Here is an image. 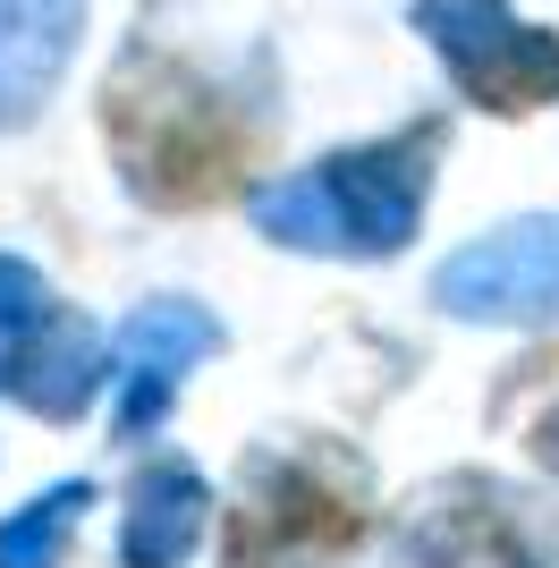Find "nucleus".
Masks as SVG:
<instances>
[{"label": "nucleus", "mask_w": 559, "mask_h": 568, "mask_svg": "<svg viewBox=\"0 0 559 568\" xmlns=\"http://www.w3.org/2000/svg\"><path fill=\"white\" fill-rule=\"evenodd\" d=\"M416 34L475 111L526 119L559 102V34L517 18L509 0H416Z\"/></svg>", "instance_id": "obj_4"}, {"label": "nucleus", "mask_w": 559, "mask_h": 568, "mask_svg": "<svg viewBox=\"0 0 559 568\" xmlns=\"http://www.w3.org/2000/svg\"><path fill=\"white\" fill-rule=\"evenodd\" d=\"M433 297H441L449 314H484V323L559 314V221H517V230L449 255Z\"/></svg>", "instance_id": "obj_5"}, {"label": "nucleus", "mask_w": 559, "mask_h": 568, "mask_svg": "<svg viewBox=\"0 0 559 568\" xmlns=\"http://www.w3.org/2000/svg\"><path fill=\"white\" fill-rule=\"evenodd\" d=\"M407 551L433 560V568H542L535 544H526V518H517L491 484H475V475L441 484V493L407 518Z\"/></svg>", "instance_id": "obj_7"}, {"label": "nucleus", "mask_w": 559, "mask_h": 568, "mask_svg": "<svg viewBox=\"0 0 559 568\" xmlns=\"http://www.w3.org/2000/svg\"><path fill=\"white\" fill-rule=\"evenodd\" d=\"M102 136L128 195L162 213L230 204L272 144V69L179 34H136L102 77Z\"/></svg>", "instance_id": "obj_1"}, {"label": "nucleus", "mask_w": 559, "mask_h": 568, "mask_svg": "<svg viewBox=\"0 0 559 568\" xmlns=\"http://www.w3.org/2000/svg\"><path fill=\"white\" fill-rule=\"evenodd\" d=\"M535 450H542V467H559V407H551V416L535 425Z\"/></svg>", "instance_id": "obj_13"}, {"label": "nucleus", "mask_w": 559, "mask_h": 568, "mask_svg": "<svg viewBox=\"0 0 559 568\" xmlns=\"http://www.w3.org/2000/svg\"><path fill=\"white\" fill-rule=\"evenodd\" d=\"M51 314H60V297L43 288V272L26 255H0V390L18 382L26 348H34V332H43Z\"/></svg>", "instance_id": "obj_12"}, {"label": "nucleus", "mask_w": 559, "mask_h": 568, "mask_svg": "<svg viewBox=\"0 0 559 568\" xmlns=\"http://www.w3.org/2000/svg\"><path fill=\"white\" fill-rule=\"evenodd\" d=\"M93 382H102V339L60 306L43 332H34V348H26V365H18L9 390H18L34 416H77V407L93 399Z\"/></svg>", "instance_id": "obj_10"}, {"label": "nucleus", "mask_w": 559, "mask_h": 568, "mask_svg": "<svg viewBox=\"0 0 559 568\" xmlns=\"http://www.w3.org/2000/svg\"><path fill=\"white\" fill-rule=\"evenodd\" d=\"M212 535V493L204 475L162 458V467H144L136 484V509H128V568H186L204 551Z\"/></svg>", "instance_id": "obj_9"}, {"label": "nucleus", "mask_w": 559, "mask_h": 568, "mask_svg": "<svg viewBox=\"0 0 559 568\" xmlns=\"http://www.w3.org/2000/svg\"><path fill=\"white\" fill-rule=\"evenodd\" d=\"M212 339H221V332H212V314L179 306V297H153V306H136L128 323H119L102 374L119 382V433H128V442L162 425L179 374L195 365V356H212Z\"/></svg>", "instance_id": "obj_6"}, {"label": "nucleus", "mask_w": 559, "mask_h": 568, "mask_svg": "<svg viewBox=\"0 0 559 568\" xmlns=\"http://www.w3.org/2000/svg\"><path fill=\"white\" fill-rule=\"evenodd\" d=\"M365 544V467L339 450H263L221 518V568H339Z\"/></svg>", "instance_id": "obj_3"}, {"label": "nucleus", "mask_w": 559, "mask_h": 568, "mask_svg": "<svg viewBox=\"0 0 559 568\" xmlns=\"http://www.w3.org/2000/svg\"><path fill=\"white\" fill-rule=\"evenodd\" d=\"M85 0H0V128H26L77 60Z\"/></svg>", "instance_id": "obj_8"}, {"label": "nucleus", "mask_w": 559, "mask_h": 568, "mask_svg": "<svg viewBox=\"0 0 559 568\" xmlns=\"http://www.w3.org/2000/svg\"><path fill=\"white\" fill-rule=\"evenodd\" d=\"M85 509H93L85 484H60V493L26 500V509H9V526H0V568H60Z\"/></svg>", "instance_id": "obj_11"}, {"label": "nucleus", "mask_w": 559, "mask_h": 568, "mask_svg": "<svg viewBox=\"0 0 559 568\" xmlns=\"http://www.w3.org/2000/svg\"><path fill=\"white\" fill-rule=\"evenodd\" d=\"M433 162H441V119L323 153L314 170L255 187V221L263 237L305 255H398L433 204Z\"/></svg>", "instance_id": "obj_2"}]
</instances>
